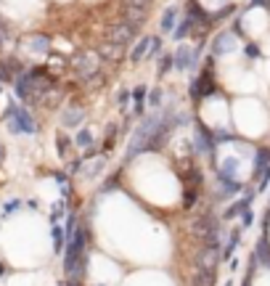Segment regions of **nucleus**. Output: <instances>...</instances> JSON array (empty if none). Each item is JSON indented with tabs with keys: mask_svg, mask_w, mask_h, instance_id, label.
Listing matches in <instances>:
<instances>
[{
	"mask_svg": "<svg viewBox=\"0 0 270 286\" xmlns=\"http://www.w3.org/2000/svg\"><path fill=\"white\" fill-rule=\"evenodd\" d=\"M6 122L8 127H11V133L14 135H35L37 130V125H35V119L30 117V112L27 109H19V106H8V112H6Z\"/></svg>",
	"mask_w": 270,
	"mask_h": 286,
	"instance_id": "f257e3e1",
	"label": "nucleus"
},
{
	"mask_svg": "<svg viewBox=\"0 0 270 286\" xmlns=\"http://www.w3.org/2000/svg\"><path fill=\"white\" fill-rule=\"evenodd\" d=\"M138 30H141V24H138V22L125 19V22H119V24H114L109 30V40L111 43H119V45H130V43L135 40Z\"/></svg>",
	"mask_w": 270,
	"mask_h": 286,
	"instance_id": "f03ea898",
	"label": "nucleus"
},
{
	"mask_svg": "<svg viewBox=\"0 0 270 286\" xmlns=\"http://www.w3.org/2000/svg\"><path fill=\"white\" fill-rule=\"evenodd\" d=\"M193 149L199 154L215 156V133H209L204 125H196V133H193Z\"/></svg>",
	"mask_w": 270,
	"mask_h": 286,
	"instance_id": "7ed1b4c3",
	"label": "nucleus"
},
{
	"mask_svg": "<svg viewBox=\"0 0 270 286\" xmlns=\"http://www.w3.org/2000/svg\"><path fill=\"white\" fill-rule=\"evenodd\" d=\"M74 69H77V75L80 77H85V80H93L98 75V61L93 53H80L77 59H74Z\"/></svg>",
	"mask_w": 270,
	"mask_h": 286,
	"instance_id": "20e7f679",
	"label": "nucleus"
},
{
	"mask_svg": "<svg viewBox=\"0 0 270 286\" xmlns=\"http://www.w3.org/2000/svg\"><path fill=\"white\" fill-rule=\"evenodd\" d=\"M175 67H178V72L193 69L196 67V51L191 45H178V51H175Z\"/></svg>",
	"mask_w": 270,
	"mask_h": 286,
	"instance_id": "39448f33",
	"label": "nucleus"
},
{
	"mask_svg": "<svg viewBox=\"0 0 270 286\" xmlns=\"http://www.w3.org/2000/svg\"><path fill=\"white\" fill-rule=\"evenodd\" d=\"M233 48H236L233 32H222V35H217V38L212 40V56H225V53H230Z\"/></svg>",
	"mask_w": 270,
	"mask_h": 286,
	"instance_id": "423d86ee",
	"label": "nucleus"
},
{
	"mask_svg": "<svg viewBox=\"0 0 270 286\" xmlns=\"http://www.w3.org/2000/svg\"><path fill=\"white\" fill-rule=\"evenodd\" d=\"M217 254H220V246H204V252L199 254V260H196V267H204V270H215Z\"/></svg>",
	"mask_w": 270,
	"mask_h": 286,
	"instance_id": "0eeeda50",
	"label": "nucleus"
},
{
	"mask_svg": "<svg viewBox=\"0 0 270 286\" xmlns=\"http://www.w3.org/2000/svg\"><path fill=\"white\" fill-rule=\"evenodd\" d=\"M215 228H220L215 215H201L196 223H193V233H196V236H207L209 230H215Z\"/></svg>",
	"mask_w": 270,
	"mask_h": 286,
	"instance_id": "6e6552de",
	"label": "nucleus"
},
{
	"mask_svg": "<svg viewBox=\"0 0 270 286\" xmlns=\"http://www.w3.org/2000/svg\"><path fill=\"white\" fill-rule=\"evenodd\" d=\"M156 40H159V38H141V40H138V45H135V51L130 53V59H133V61H141L143 56H148V53H151V48L156 45Z\"/></svg>",
	"mask_w": 270,
	"mask_h": 286,
	"instance_id": "1a4fd4ad",
	"label": "nucleus"
},
{
	"mask_svg": "<svg viewBox=\"0 0 270 286\" xmlns=\"http://www.w3.org/2000/svg\"><path fill=\"white\" fill-rule=\"evenodd\" d=\"M217 180H220V186H222V199H228V196H233V193L241 191V183L236 178H228V175H217Z\"/></svg>",
	"mask_w": 270,
	"mask_h": 286,
	"instance_id": "9d476101",
	"label": "nucleus"
},
{
	"mask_svg": "<svg viewBox=\"0 0 270 286\" xmlns=\"http://www.w3.org/2000/svg\"><path fill=\"white\" fill-rule=\"evenodd\" d=\"M254 260H257L259 265L270 267V244H267V238H265V236L257 241V249H254Z\"/></svg>",
	"mask_w": 270,
	"mask_h": 286,
	"instance_id": "9b49d317",
	"label": "nucleus"
},
{
	"mask_svg": "<svg viewBox=\"0 0 270 286\" xmlns=\"http://www.w3.org/2000/svg\"><path fill=\"white\" fill-rule=\"evenodd\" d=\"M24 45H30V51H35V53H48L51 40L43 38V35H32V38H24Z\"/></svg>",
	"mask_w": 270,
	"mask_h": 286,
	"instance_id": "f8f14e48",
	"label": "nucleus"
},
{
	"mask_svg": "<svg viewBox=\"0 0 270 286\" xmlns=\"http://www.w3.org/2000/svg\"><path fill=\"white\" fill-rule=\"evenodd\" d=\"M82 117H85V112L77 109V106H72V109H67V112L61 114V122H64V127H74V125L82 122Z\"/></svg>",
	"mask_w": 270,
	"mask_h": 286,
	"instance_id": "ddd939ff",
	"label": "nucleus"
},
{
	"mask_svg": "<svg viewBox=\"0 0 270 286\" xmlns=\"http://www.w3.org/2000/svg\"><path fill=\"white\" fill-rule=\"evenodd\" d=\"M101 56L109 59V61H119V59L125 56V45H119V43H109V45H104V48H101Z\"/></svg>",
	"mask_w": 270,
	"mask_h": 286,
	"instance_id": "4468645a",
	"label": "nucleus"
},
{
	"mask_svg": "<svg viewBox=\"0 0 270 286\" xmlns=\"http://www.w3.org/2000/svg\"><path fill=\"white\" fill-rule=\"evenodd\" d=\"M162 32H172L175 27H178V8H167L162 14Z\"/></svg>",
	"mask_w": 270,
	"mask_h": 286,
	"instance_id": "2eb2a0df",
	"label": "nucleus"
},
{
	"mask_svg": "<svg viewBox=\"0 0 270 286\" xmlns=\"http://www.w3.org/2000/svg\"><path fill=\"white\" fill-rule=\"evenodd\" d=\"M212 283H215V270H204V267H199L191 281V286H212Z\"/></svg>",
	"mask_w": 270,
	"mask_h": 286,
	"instance_id": "dca6fc26",
	"label": "nucleus"
},
{
	"mask_svg": "<svg viewBox=\"0 0 270 286\" xmlns=\"http://www.w3.org/2000/svg\"><path fill=\"white\" fill-rule=\"evenodd\" d=\"M106 167V159L101 156V159H96V162H90V164H85V170H82V178H98V172Z\"/></svg>",
	"mask_w": 270,
	"mask_h": 286,
	"instance_id": "f3484780",
	"label": "nucleus"
},
{
	"mask_svg": "<svg viewBox=\"0 0 270 286\" xmlns=\"http://www.w3.org/2000/svg\"><path fill=\"white\" fill-rule=\"evenodd\" d=\"M193 27H196V22H193L191 16H188V19H183V22L178 24V30H172V35H175V40H183L185 35H188V32L193 30Z\"/></svg>",
	"mask_w": 270,
	"mask_h": 286,
	"instance_id": "a211bd4d",
	"label": "nucleus"
},
{
	"mask_svg": "<svg viewBox=\"0 0 270 286\" xmlns=\"http://www.w3.org/2000/svg\"><path fill=\"white\" fill-rule=\"evenodd\" d=\"M267 164H270V151H265V149L257 151V156H254V175L257 178H259V172H262Z\"/></svg>",
	"mask_w": 270,
	"mask_h": 286,
	"instance_id": "6ab92c4d",
	"label": "nucleus"
},
{
	"mask_svg": "<svg viewBox=\"0 0 270 286\" xmlns=\"http://www.w3.org/2000/svg\"><path fill=\"white\" fill-rule=\"evenodd\" d=\"M74 143H77L80 149H90V146H93V133L90 130H80L77 138H74Z\"/></svg>",
	"mask_w": 270,
	"mask_h": 286,
	"instance_id": "aec40b11",
	"label": "nucleus"
},
{
	"mask_svg": "<svg viewBox=\"0 0 270 286\" xmlns=\"http://www.w3.org/2000/svg\"><path fill=\"white\" fill-rule=\"evenodd\" d=\"M238 241H241V230L236 228L233 233H230V241H228V246H225V252H222V257H225V260H228L230 254H233V249L238 246Z\"/></svg>",
	"mask_w": 270,
	"mask_h": 286,
	"instance_id": "412c9836",
	"label": "nucleus"
},
{
	"mask_svg": "<svg viewBox=\"0 0 270 286\" xmlns=\"http://www.w3.org/2000/svg\"><path fill=\"white\" fill-rule=\"evenodd\" d=\"M67 244V236H64V230L59 225H53V249L56 252H61V246Z\"/></svg>",
	"mask_w": 270,
	"mask_h": 286,
	"instance_id": "4be33fe9",
	"label": "nucleus"
},
{
	"mask_svg": "<svg viewBox=\"0 0 270 286\" xmlns=\"http://www.w3.org/2000/svg\"><path fill=\"white\" fill-rule=\"evenodd\" d=\"M133 98H135V109H138V114H141V109H143V98H146V88H143V85H141V88H135Z\"/></svg>",
	"mask_w": 270,
	"mask_h": 286,
	"instance_id": "5701e85b",
	"label": "nucleus"
},
{
	"mask_svg": "<svg viewBox=\"0 0 270 286\" xmlns=\"http://www.w3.org/2000/svg\"><path fill=\"white\" fill-rule=\"evenodd\" d=\"M193 204H196V188H191V191L183 193V207L188 209V207H193Z\"/></svg>",
	"mask_w": 270,
	"mask_h": 286,
	"instance_id": "b1692460",
	"label": "nucleus"
},
{
	"mask_svg": "<svg viewBox=\"0 0 270 286\" xmlns=\"http://www.w3.org/2000/svg\"><path fill=\"white\" fill-rule=\"evenodd\" d=\"M172 67H175V56H164L162 64H159V75H167V72H170Z\"/></svg>",
	"mask_w": 270,
	"mask_h": 286,
	"instance_id": "393cba45",
	"label": "nucleus"
},
{
	"mask_svg": "<svg viewBox=\"0 0 270 286\" xmlns=\"http://www.w3.org/2000/svg\"><path fill=\"white\" fill-rule=\"evenodd\" d=\"M56 146H59V156L64 159V156H67V149H69V141L64 135H59V138H56Z\"/></svg>",
	"mask_w": 270,
	"mask_h": 286,
	"instance_id": "a878e982",
	"label": "nucleus"
},
{
	"mask_svg": "<svg viewBox=\"0 0 270 286\" xmlns=\"http://www.w3.org/2000/svg\"><path fill=\"white\" fill-rule=\"evenodd\" d=\"M241 220H244V228H249V225H252V223H254L252 209H244V212H241Z\"/></svg>",
	"mask_w": 270,
	"mask_h": 286,
	"instance_id": "bb28decb",
	"label": "nucleus"
},
{
	"mask_svg": "<svg viewBox=\"0 0 270 286\" xmlns=\"http://www.w3.org/2000/svg\"><path fill=\"white\" fill-rule=\"evenodd\" d=\"M148 3L151 0H125V6H130V8H148Z\"/></svg>",
	"mask_w": 270,
	"mask_h": 286,
	"instance_id": "cd10ccee",
	"label": "nucleus"
},
{
	"mask_svg": "<svg viewBox=\"0 0 270 286\" xmlns=\"http://www.w3.org/2000/svg\"><path fill=\"white\" fill-rule=\"evenodd\" d=\"M159 101H162V90H151V96H148V104H151V106H159Z\"/></svg>",
	"mask_w": 270,
	"mask_h": 286,
	"instance_id": "c85d7f7f",
	"label": "nucleus"
},
{
	"mask_svg": "<svg viewBox=\"0 0 270 286\" xmlns=\"http://www.w3.org/2000/svg\"><path fill=\"white\" fill-rule=\"evenodd\" d=\"M246 56L257 59V56H259V48H257V45H252V43H249V45H246Z\"/></svg>",
	"mask_w": 270,
	"mask_h": 286,
	"instance_id": "c756f323",
	"label": "nucleus"
},
{
	"mask_svg": "<svg viewBox=\"0 0 270 286\" xmlns=\"http://www.w3.org/2000/svg\"><path fill=\"white\" fill-rule=\"evenodd\" d=\"M19 204H22V201H11V204H6V212H14Z\"/></svg>",
	"mask_w": 270,
	"mask_h": 286,
	"instance_id": "7c9ffc66",
	"label": "nucleus"
},
{
	"mask_svg": "<svg viewBox=\"0 0 270 286\" xmlns=\"http://www.w3.org/2000/svg\"><path fill=\"white\" fill-rule=\"evenodd\" d=\"M270 0H252V6H267Z\"/></svg>",
	"mask_w": 270,
	"mask_h": 286,
	"instance_id": "2f4dec72",
	"label": "nucleus"
},
{
	"mask_svg": "<svg viewBox=\"0 0 270 286\" xmlns=\"http://www.w3.org/2000/svg\"><path fill=\"white\" fill-rule=\"evenodd\" d=\"M3 159H6V149L0 146V162H3Z\"/></svg>",
	"mask_w": 270,
	"mask_h": 286,
	"instance_id": "473e14b6",
	"label": "nucleus"
},
{
	"mask_svg": "<svg viewBox=\"0 0 270 286\" xmlns=\"http://www.w3.org/2000/svg\"><path fill=\"white\" fill-rule=\"evenodd\" d=\"M0 43H3V30H0Z\"/></svg>",
	"mask_w": 270,
	"mask_h": 286,
	"instance_id": "72a5a7b5",
	"label": "nucleus"
},
{
	"mask_svg": "<svg viewBox=\"0 0 270 286\" xmlns=\"http://www.w3.org/2000/svg\"><path fill=\"white\" fill-rule=\"evenodd\" d=\"M244 286H249V278H246V281H244Z\"/></svg>",
	"mask_w": 270,
	"mask_h": 286,
	"instance_id": "f704fd0d",
	"label": "nucleus"
},
{
	"mask_svg": "<svg viewBox=\"0 0 270 286\" xmlns=\"http://www.w3.org/2000/svg\"><path fill=\"white\" fill-rule=\"evenodd\" d=\"M72 286H77V281H74V283H72Z\"/></svg>",
	"mask_w": 270,
	"mask_h": 286,
	"instance_id": "c9c22d12",
	"label": "nucleus"
},
{
	"mask_svg": "<svg viewBox=\"0 0 270 286\" xmlns=\"http://www.w3.org/2000/svg\"><path fill=\"white\" fill-rule=\"evenodd\" d=\"M98 286H101V283H98Z\"/></svg>",
	"mask_w": 270,
	"mask_h": 286,
	"instance_id": "e433bc0d",
	"label": "nucleus"
}]
</instances>
